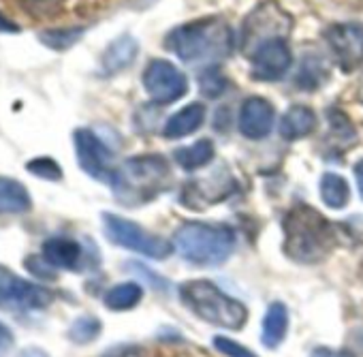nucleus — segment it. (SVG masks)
Returning <instances> with one entry per match:
<instances>
[{"instance_id": "17", "label": "nucleus", "mask_w": 363, "mask_h": 357, "mask_svg": "<svg viewBox=\"0 0 363 357\" xmlns=\"http://www.w3.org/2000/svg\"><path fill=\"white\" fill-rule=\"evenodd\" d=\"M139 54V43L124 35V37H118L113 43H109V48L103 52V58H101V69L105 75H116L124 69H128L135 58Z\"/></svg>"}, {"instance_id": "6", "label": "nucleus", "mask_w": 363, "mask_h": 357, "mask_svg": "<svg viewBox=\"0 0 363 357\" xmlns=\"http://www.w3.org/2000/svg\"><path fill=\"white\" fill-rule=\"evenodd\" d=\"M293 28V18L278 3L259 5L244 22L240 48L246 56H252L263 43L274 39H286Z\"/></svg>"}, {"instance_id": "5", "label": "nucleus", "mask_w": 363, "mask_h": 357, "mask_svg": "<svg viewBox=\"0 0 363 357\" xmlns=\"http://www.w3.org/2000/svg\"><path fill=\"white\" fill-rule=\"evenodd\" d=\"M179 300L201 321L225 329H242L248 321V308L220 291L210 280H189L179 287Z\"/></svg>"}, {"instance_id": "19", "label": "nucleus", "mask_w": 363, "mask_h": 357, "mask_svg": "<svg viewBox=\"0 0 363 357\" xmlns=\"http://www.w3.org/2000/svg\"><path fill=\"white\" fill-rule=\"evenodd\" d=\"M33 208L26 187L13 177L0 175V214H24Z\"/></svg>"}, {"instance_id": "15", "label": "nucleus", "mask_w": 363, "mask_h": 357, "mask_svg": "<svg viewBox=\"0 0 363 357\" xmlns=\"http://www.w3.org/2000/svg\"><path fill=\"white\" fill-rule=\"evenodd\" d=\"M43 259L58 270H77L82 263V246L71 238H50L41 246Z\"/></svg>"}, {"instance_id": "20", "label": "nucleus", "mask_w": 363, "mask_h": 357, "mask_svg": "<svg viewBox=\"0 0 363 357\" xmlns=\"http://www.w3.org/2000/svg\"><path fill=\"white\" fill-rule=\"evenodd\" d=\"M289 329V310L282 302H274L269 304L265 319H263V329H261V342L267 348H276Z\"/></svg>"}, {"instance_id": "25", "label": "nucleus", "mask_w": 363, "mask_h": 357, "mask_svg": "<svg viewBox=\"0 0 363 357\" xmlns=\"http://www.w3.org/2000/svg\"><path fill=\"white\" fill-rule=\"evenodd\" d=\"M99 334H101V321L96 317H90V314L75 319L73 325H71V329H69V338L73 342H77V344H88Z\"/></svg>"}, {"instance_id": "23", "label": "nucleus", "mask_w": 363, "mask_h": 357, "mask_svg": "<svg viewBox=\"0 0 363 357\" xmlns=\"http://www.w3.org/2000/svg\"><path fill=\"white\" fill-rule=\"evenodd\" d=\"M141 297H143V289L137 282H120L105 293L103 302L109 310L124 312V310L135 308L141 302Z\"/></svg>"}, {"instance_id": "24", "label": "nucleus", "mask_w": 363, "mask_h": 357, "mask_svg": "<svg viewBox=\"0 0 363 357\" xmlns=\"http://www.w3.org/2000/svg\"><path fill=\"white\" fill-rule=\"evenodd\" d=\"M84 33H86V28H54V31L41 33L39 41L54 52H65V50L73 48L82 39Z\"/></svg>"}, {"instance_id": "33", "label": "nucleus", "mask_w": 363, "mask_h": 357, "mask_svg": "<svg viewBox=\"0 0 363 357\" xmlns=\"http://www.w3.org/2000/svg\"><path fill=\"white\" fill-rule=\"evenodd\" d=\"M0 33H20V26L13 24L11 20H7L3 13H0Z\"/></svg>"}, {"instance_id": "18", "label": "nucleus", "mask_w": 363, "mask_h": 357, "mask_svg": "<svg viewBox=\"0 0 363 357\" xmlns=\"http://www.w3.org/2000/svg\"><path fill=\"white\" fill-rule=\"evenodd\" d=\"M316 128V116L306 105H293L284 111L280 120V135L284 139H301L308 137Z\"/></svg>"}, {"instance_id": "32", "label": "nucleus", "mask_w": 363, "mask_h": 357, "mask_svg": "<svg viewBox=\"0 0 363 357\" xmlns=\"http://www.w3.org/2000/svg\"><path fill=\"white\" fill-rule=\"evenodd\" d=\"M354 180H357V189H359V197L363 199V158L354 163Z\"/></svg>"}, {"instance_id": "31", "label": "nucleus", "mask_w": 363, "mask_h": 357, "mask_svg": "<svg viewBox=\"0 0 363 357\" xmlns=\"http://www.w3.org/2000/svg\"><path fill=\"white\" fill-rule=\"evenodd\" d=\"M312 357H354L348 351H335V348H327V346H318L312 351Z\"/></svg>"}, {"instance_id": "26", "label": "nucleus", "mask_w": 363, "mask_h": 357, "mask_svg": "<svg viewBox=\"0 0 363 357\" xmlns=\"http://www.w3.org/2000/svg\"><path fill=\"white\" fill-rule=\"evenodd\" d=\"M199 86L208 99H216L227 90V79L223 77L218 67H206L203 73L199 75Z\"/></svg>"}, {"instance_id": "14", "label": "nucleus", "mask_w": 363, "mask_h": 357, "mask_svg": "<svg viewBox=\"0 0 363 357\" xmlns=\"http://www.w3.org/2000/svg\"><path fill=\"white\" fill-rule=\"evenodd\" d=\"M276 111L263 97H250L244 101L240 111V133L248 139H263L272 133Z\"/></svg>"}, {"instance_id": "29", "label": "nucleus", "mask_w": 363, "mask_h": 357, "mask_svg": "<svg viewBox=\"0 0 363 357\" xmlns=\"http://www.w3.org/2000/svg\"><path fill=\"white\" fill-rule=\"evenodd\" d=\"M26 270H30L35 276H39V278H56L54 276V270H52V265L41 257H28V261H26Z\"/></svg>"}, {"instance_id": "3", "label": "nucleus", "mask_w": 363, "mask_h": 357, "mask_svg": "<svg viewBox=\"0 0 363 357\" xmlns=\"http://www.w3.org/2000/svg\"><path fill=\"white\" fill-rule=\"evenodd\" d=\"M171 182V169L167 158L158 154L135 156L116 169L113 193L126 206H139L158 197Z\"/></svg>"}, {"instance_id": "12", "label": "nucleus", "mask_w": 363, "mask_h": 357, "mask_svg": "<svg viewBox=\"0 0 363 357\" xmlns=\"http://www.w3.org/2000/svg\"><path fill=\"white\" fill-rule=\"evenodd\" d=\"M250 60H252V79L276 82L289 73L293 56L286 45V39H274V41L263 43L250 56Z\"/></svg>"}, {"instance_id": "13", "label": "nucleus", "mask_w": 363, "mask_h": 357, "mask_svg": "<svg viewBox=\"0 0 363 357\" xmlns=\"http://www.w3.org/2000/svg\"><path fill=\"white\" fill-rule=\"evenodd\" d=\"M235 191V180L225 171V167L216 169L210 180H197L186 187L182 202L193 210H203L212 204L225 202L231 193Z\"/></svg>"}, {"instance_id": "22", "label": "nucleus", "mask_w": 363, "mask_h": 357, "mask_svg": "<svg viewBox=\"0 0 363 357\" xmlns=\"http://www.w3.org/2000/svg\"><path fill=\"white\" fill-rule=\"evenodd\" d=\"M320 199L327 208L331 210H342L348 199H350V189H348V182L344 180L342 175L333 173V171H327L323 177H320Z\"/></svg>"}, {"instance_id": "35", "label": "nucleus", "mask_w": 363, "mask_h": 357, "mask_svg": "<svg viewBox=\"0 0 363 357\" xmlns=\"http://www.w3.org/2000/svg\"><path fill=\"white\" fill-rule=\"evenodd\" d=\"M359 101L363 103V75H361V82H359Z\"/></svg>"}, {"instance_id": "36", "label": "nucleus", "mask_w": 363, "mask_h": 357, "mask_svg": "<svg viewBox=\"0 0 363 357\" xmlns=\"http://www.w3.org/2000/svg\"><path fill=\"white\" fill-rule=\"evenodd\" d=\"M359 272H361V278H363V263H361V270Z\"/></svg>"}, {"instance_id": "4", "label": "nucleus", "mask_w": 363, "mask_h": 357, "mask_svg": "<svg viewBox=\"0 0 363 357\" xmlns=\"http://www.w3.org/2000/svg\"><path fill=\"white\" fill-rule=\"evenodd\" d=\"M235 248V231L227 225L186 223L173 236V251L193 265H223Z\"/></svg>"}, {"instance_id": "7", "label": "nucleus", "mask_w": 363, "mask_h": 357, "mask_svg": "<svg viewBox=\"0 0 363 357\" xmlns=\"http://www.w3.org/2000/svg\"><path fill=\"white\" fill-rule=\"evenodd\" d=\"M103 231L111 244L152 259H167L173 251V246L167 240L141 229L137 223L122 219L118 214H103Z\"/></svg>"}, {"instance_id": "8", "label": "nucleus", "mask_w": 363, "mask_h": 357, "mask_svg": "<svg viewBox=\"0 0 363 357\" xmlns=\"http://www.w3.org/2000/svg\"><path fill=\"white\" fill-rule=\"evenodd\" d=\"M52 302L54 293L50 289L0 270V310L30 312L48 308Z\"/></svg>"}, {"instance_id": "11", "label": "nucleus", "mask_w": 363, "mask_h": 357, "mask_svg": "<svg viewBox=\"0 0 363 357\" xmlns=\"http://www.w3.org/2000/svg\"><path fill=\"white\" fill-rule=\"evenodd\" d=\"M327 45L344 73H352L363 62V24H333L325 33Z\"/></svg>"}, {"instance_id": "9", "label": "nucleus", "mask_w": 363, "mask_h": 357, "mask_svg": "<svg viewBox=\"0 0 363 357\" xmlns=\"http://www.w3.org/2000/svg\"><path fill=\"white\" fill-rule=\"evenodd\" d=\"M73 143H75V154L79 167L99 182L113 185L116 177V167H113V154L111 150L101 141L99 135H94L90 128H77L73 133Z\"/></svg>"}, {"instance_id": "34", "label": "nucleus", "mask_w": 363, "mask_h": 357, "mask_svg": "<svg viewBox=\"0 0 363 357\" xmlns=\"http://www.w3.org/2000/svg\"><path fill=\"white\" fill-rule=\"evenodd\" d=\"M18 357H50V355L45 351L37 348V346H30V348H24Z\"/></svg>"}, {"instance_id": "16", "label": "nucleus", "mask_w": 363, "mask_h": 357, "mask_svg": "<svg viewBox=\"0 0 363 357\" xmlns=\"http://www.w3.org/2000/svg\"><path fill=\"white\" fill-rule=\"evenodd\" d=\"M206 122V107L201 103H191L186 107H182L179 111H175L162 128V135L169 139H179L197 133Z\"/></svg>"}, {"instance_id": "1", "label": "nucleus", "mask_w": 363, "mask_h": 357, "mask_svg": "<svg viewBox=\"0 0 363 357\" xmlns=\"http://www.w3.org/2000/svg\"><path fill=\"white\" fill-rule=\"evenodd\" d=\"M284 253L297 263L325 261L337 244L333 225L312 206H295L282 221Z\"/></svg>"}, {"instance_id": "27", "label": "nucleus", "mask_w": 363, "mask_h": 357, "mask_svg": "<svg viewBox=\"0 0 363 357\" xmlns=\"http://www.w3.org/2000/svg\"><path fill=\"white\" fill-rule=\"evenodd\" d=\"M26 169H28L33 175L41 177V180L58 182L60 177H62V169H60V165H58L54 158H50V156H37V158H33L30 163H26Z\"/></svg>"}, {"instance_id": "30", "label": "nucleus", "mask_w": 363, "mask_h": 357, "mask_svg": "<svg viewBox=\"0 0 363 357\" xmlns=\"http://www.w3.org/2000/svg\"><path fill=\"white\" fill-rule=\"evenodd\" d=\"M13 342H16L13 331H11L3 321H0V357H7V355H9Z\"/></svg>"}, {"instance_id": "2", "label": "nucleus", "mask_w": 363, "mask_h": 357, "mask_svg": "<svg viewBox=\"0 0 363 357\" xmlns=\"http://www.w3.org/2000/svg\"><path fill=\"white\" fill-rule=\"evenodd\" d=\"M167 50L189 65H212L233 50V35L225 20L203 18L173 28L164 41Z\"/></svg>"}, {"instance_id": "28", "label": "nucleus", "mask_w": 363, "mask_h": 357, "mask_svg": "<svg viewBox=\"0 0 363 357\" xmlns=\"http://www.w3.org/2000/svg\"><path fill=\"white\" fill-rule=\"evenodd\" d=\"M214 348L227 357H257L250 348L242 346L240 342L231 340V338H225V336H216L214 338Z\"/></svg>"}, {"instance_id": "21", "label": "nucleus", "mask_w": 363, "mask_h": 357, "mask_svg": "<svg viewBox=\"0 0 363 357\" xmlns=\"http://www.w3.org/2000/svg\"><path fill=\"white\" fill-rule=\"evenodd\" d=\"M214 143L210 139H199L195 141L193 145H186V148H177L173 158L175 163L186 169V171H195V169H201L206 167L212 158H214Z\"/></svg>"}, {"instance_id": "10", "label": "nucleus", "mask_w": 363, "mask_h": 357, "mask_svg": "<svg viewBox=\"0 0 363 357\" xmlns=\"http://www.w3.org/2000/svg\"><path fill=\"white\" fill-rule=\"evenodd\" d=\"M143 88L152 103L169 105L179 101L189 90V79L184 71L169 60H152L143 73Z\"/></svg>"}]
</instances>
